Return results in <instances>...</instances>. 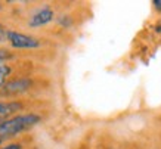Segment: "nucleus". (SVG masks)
<instances>
[{"mask_svg":"<svg viewBox=\"0 0 161 149\" xmlns=\"http://www.w3.org/2000/svg\"><path fill=\"white\" fill-rule=\"evenodd\" d=\"M40 115L37 114H21L10 118H6L0 123V140L9 139L14 136L19 135L25 130H30L40 123Z\"/></svg>","mask_w":161,"mask_h":149,"instance_id":"1","label":"nucleus"},{"mask_svg":"<svg viewBox=\"0 0 161 149\" xmlns=\"http://www.w3.org/2000/svg\"><path fill=\"white\" fill-rule=\"evenodd\" d=\"M6 39L9 40V43L16 49H36L40 47V40H37L36 37L27 36V34L18 33V31H6Z\"/></svg>","mask_w":161,"mask_h":149,"instance_id":"2","label":"nucleus"},{"mask_svg":"<svg viewBox=\"0 0 161 149\" xmlns=\"http://www.w3.org/2000/svg\"><path fill=\"white\" fill-rule=\"evenodd\" d=\"M30 87H31V81L28 78H18L14 81L5 83L3 87L0 89V96H15L27 91Z\"/></svg>","mask_w":161,"mask_h":149,"instance_id":"3","label":"nucleus"},{"mask_svg":"<svg viewBox=\"0 0 161 149\" xmlns=\"http://www.w3.org/2000/svg\"><path fill=\"white\" fill-rule=\"evenodd\" d=\"M53 10L50 8H42L36 12L28 21V25L33 27V28H37V27H43V25L49 24L50 21L53 19Z\"/></svg>","mask_w":161,"mask_h":149,"instance_id":"4","label":"nucleus"},{"mask_svg":"<svg viewBox=\"0 0 161 149\" xmlns=\"http://www.w3.org/2000/svg\"><path fill=\"white\" fill-rule=\"evenodd\" d=\"M22 109V103L19 102H3L0 101V123L5 121L9 115H12L14 112H18Z\"/></svg>","mask_w":161,"mask_h":149,"instance_id":"5","label":"nucleus"},{"mask_svg":"<svg viewBox=\"0 0 161 149\" xmlns=\"http://www.w3.org/2000/svg\"><path fill=\"white\" fill-rule=\"evenodd\" d=\"M10 67H8V65H5V63H2L0 65V89L3 87V84L6 83V78H8V75L10 74Z\"/></svg>","mask_w":161,"mask_h":149,"instance_id":"6","label":"nucleus"},{"mask_svg":"<svg viewBox=\"0 0 161 149\" xmlns=\"http://www.w3.org/2000/svg\"><path fill=\"white\" fill-rule=\"evenodd\" d=\"M12 56H14V55H12L9 50H6V49H0V65H2L3 62H6L8 59H10Z\"/></svg>","mask_w":161,"mask_h":149,"instance_id":"7","label":"nucleus"},{"mask_svg":"<svg viewBox=\"0 0 161 149\" xmlns=\"http://www.w3.org/2000/svg\"><path fill=\"white\" fill-rule=\"evenodd\" d=\"M0 149H22V146L19 143H10L8 146H5V148H0Z\"/></svg>","mask_w":161,"mask_h":149,"instance_id":"8","label":"nucleus"},{"mask_svg":"<svg viewBox=\"0 0 161 149\" xmlns=\"http://www.w3.org/2000/svg\"><path fill=\"white\" fill-rule=\"evenodd\" d=\"M5 39H6V30L0 25V41H3Z\"/></svg>","mask_w":161,"mask_h":149,"instance_id":"9","label":"nucleus"},{"mask_svg":"<svg viewBox=\"0 0 161 149\" xmlns=\"http://www.w3.org/2000/svg\"><path fill=\"white\" fill-rule=\"evenodd\" d=\"M154 5L158 10H161V0H154Z\"/></svg>","mask_w":161,"mask_h":149,"instance_id":"10","label":"nucleus"},{"mask_svg":"<svg viewBox=\"0 0 161 149\" xmlns=\"http://www.w3.org/2000/svg\"><path fill=\"white\" fill-rule=\"evenodd\" d=\"M0 9H2V3H0Z\"/></svg>","mask_w":161,"mask_h":149,"instance_id":"11","label":"nucleus"},{"mask_svg":"<svg viewBox=\"0 0 161 149\" xmlns=\"http://www.w3.org/2000/svg\"><path fill=\"white\" fill-rule=\"evenodd\" d=\"M0 143H2V140H0Z\"/></svg>","mask_w":161,"mask_h":149,"instance_id":"12","label":"nucleus"}]
</instances>
